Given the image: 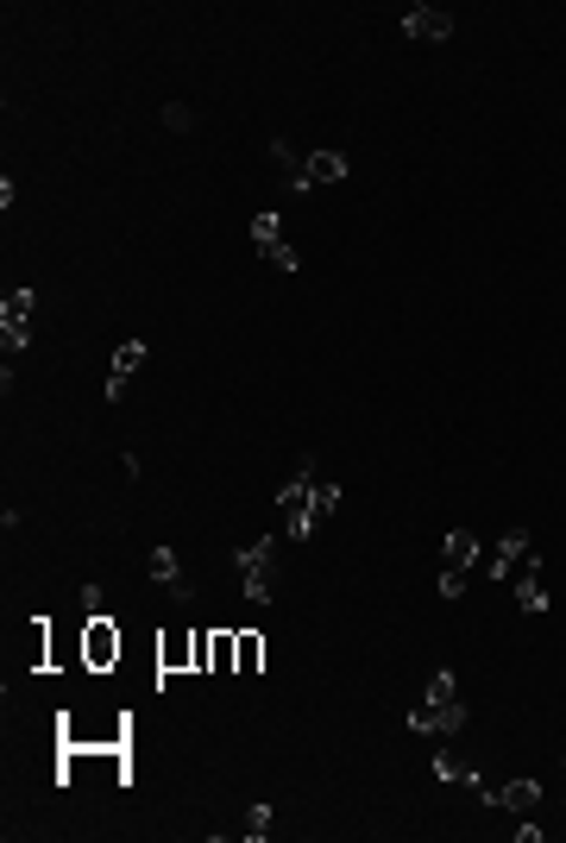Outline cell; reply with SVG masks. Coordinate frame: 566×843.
<instances>
[{
	"label": "cell",
	"instance_id": "7c38bea8",
	"mask_svg": "<svg viewBox=\"0 0 566 843\" xmlns=\"http://www.w3.org/2000/svg\"><path fill=\"white\" fill-rule=\"evenodd\" d=\"M145 359H152V347H145V340H126V347H120V353H114V372H107V403H120V397H126V384H133V372L145 366Z\"/></svg>",
	"mask_w": 566,
	"mask_h": 843
},
{
	"label": "cell",
	"instance_id": "e0dca14e",
	"mask_svg": "<svg viewBox=\"0 0 566 843\" xmlns=\"http://www.w3.org/2000/svg\"><path fill=\"white\" fill-rule=\"evenodd\" d=\"M258 667H265V636H253V629H246V636H239V661H234V674H258Z\"/></svg>",
	"mask_w": 566,
	"mask_h": 843
},
{
	"label": "cell",
	"instance_id": "2e32d148",
	"mask_svg": "<svg viewBox=\"0 0 566 843\" xmlns=\"http://www.w3.org/2000/svg\"><path fill=\"white\" fill-rule=\"evenodd\" d=\"M333 511H340V485H333V479H321V485H315V497H309V535L321 530Z\"/></svg>",
	"mask_w": 566,
	"mask_h": 843
},
{
	"label": "cell",
	"instance_id": "4fadbf2b",
	"mask_svg": "<svg viewBox=\"0 0 566 843\" xmlns=\"http://www.w3.org/2000/svg\"><path fill=\"white\" fill-rule=\"evenodd\" d=\"M528 561V530H510L497 548H491V561H485V579H510V573Z\"/></svg>",
	"mask_w": 566,
	"mask_h": 843
},
{
	"label": "cell",
	"instance_id": "ba28073f",
	"mask_svg": "<svg viewBox=\"0 0 566 843\" xmlns=\"http://www.w3.org/2000/svg\"><path fill=\"white\" fill-rule=\"evenodd\" d=\"M82 661L95 667V674H107V667L120 661V629H114V617H89V629H82Z\"/></svg>",
	"mask_w": 566,
	"mask_h": 843
},
{
	"label": "cell",
	"instance_id": "3957f363",
	"mask_svg": "<svg viewBox=\"0 0 566 843\" xmlns=\"http://www.w3.org/2000/svg\"><path fill=\"white\" fill-rule=\"evenodd\" d=\"M309 497H315V460H302L296 479L277 491V523H284L290 542H309Z\"/></svg>",
	"mask_w": 566,
	"mask_h": 843
},
{
	"label": "cell",
	"instance_id": "9c48e42d",
	"mask_svg": "<svg viewBox=\"0 0 566 843\" xmlns=\"http://www.w3.org/2000/svg\"><path fill=\"white\" fill-rule=\"evenodd\" d=\"M478 800L485 805H504V812H535L542 805V781H504V787H478Z\"/></svg>",
	"mask_w": 566,
	"mask_h": 843
},
{
	"label": "cell",
	"instance_id": "7402d4cb",
	"mask_svg": "<svg viewBox=\"0 0 566 843\" xmlns=\"http://www.w3.org/2000/svg\"><path fill=\"white\" fill-rule=\"evenodd\" d=\"M82 605H89V617H107V592L89 579V586H82Z\"/></svg>",
	"mask_w": 566,
	"mask_h": 843
},
{
	"label": "cell",
	"instance_id": "7a4b0ae2",
	"mask_svg": "<svg viewBox=\"0 0 566 843\" xmlns=\"http://www.w3.org/2000/svg\"><path fill=\"white\" fill-rule=\"evenodd\" d=\"M32 309H39V290H32V284L0 296V359H7V366L32 347Z\"/></svg>",
	"mask_w": 566,
	"mask_h": 843
},
{
	"label": "cell",
	"instance_id": "5b68a950",
	"mask_svg": "<svg viewBox=\"0 0 566 843\" xmlns=\"http://www.w3.org/2000/svg\"><path fill=\"white\" fill-rule=\"evenodd\" d=\"M271 561H277L271 535H265V542H246V548H239V573H246L239 586H246V598H253V605H265V598H271Z\"/></svg>",
	"mask_w": 566,
	"mask_h": 843
},
{
	"label": "cell",
	"instance_id": "ac0fdd59",
	"mask_svg": "<svg viewBox=\"0 0 566 843\" xmlns=\"http://www.w3.org/2000/svg\"><path fill=\"white\" fill-rule=\"evenodd\" d=\"M234 661H239V636L220 629V636H215V674H234Z\"/></svg>",
	"mask_w": 566,
	"mask_h": 843
},
{
	"label": "cell",
	"instance_id": "52a82bcc",
	"mask_svg": "<svg viewBox=\"0 0 566 843\" xmlns=\"http://www.w3.org/2000/svg\"><path fill=\"white\" fill-rule=\"evenodd\" d=\"M403 39H410V44H447L453 39V13H447V7L415 0L410 13H403Z\"/></svg>",
	"mask_w": 566,
	"mask_h": 843
},
{
	"label": "cell",
	"instance_id": "6da1fadb",
	"mask_svg": "<svg viewBox=\"0 0 566 843\" xmlns=\"http://www.w3.org/2000/svg\"><path fill=\"white\" fill-rule=\"evenodd\" d=\"M403 724L415 737H453V730H466V699H460V680H453V667H434L429 674V692L410 706Z\"/></svg>",
	"mask_w": 566,
	"mask_h": 843
},
{
	"label": "cell",
	"instance_id": "30bf717a",
	"mask_svg": "<svg viewBox=\"0 0 566 843\" xmlns=\"http://www.w3.org/2000/svg\"><path fill=\"white\" fill-rule=\"evenodd\" d=\"M152 579H157L164 592H171L176 605H189V598H196V586H189V573H183L176 548H152Z\"/></svg>",
	"mask_w": 566,
	"mask_h": 843
},
{
	"label": "cell",
	"instance_id": "9a60e30c",
	"mask_svg": "<svg viewBox=\"0 0 566 843\" xmlns=\"http://www.w3.org/2000/svg\"><path fill=\"white\" fill-rule=\"evenodd\" d=\"M429 774H434V781H441V787H472V793L485 787V781H478V774H472L466 762H460V755H447V749H441V755H434V762H429Z\"/></svg>",
	"mask_w": 566,
	"mask_h": 843
},
{
	"label": "cell",
	"instance_id": "d6986e66",
	"mask_svg": "<svg viewBox=\"0 0 566 843\" xmlns=\"http://www.w3.org/2000/svg\"><path fill=\"white\" fill-rule=\"evenodd\" d=\"M246 837H253V843H265V837H271V805H265V800H258L253 812H246Z\"/></svg>",
	"mask_w": 566,
	"mask_h": 843
},
{
	"label": "cell",
	"instance_id": "ffe728a7",
	"mask_svg": "<svg viewBox=\"0 0 566 843\" xmlns=\"http://www.w3.org/2000/svg\"><path fill=\"white\" fill-rule=\"evenodd\" d=\"M164 126H171V133H189V126H196V114H189L183 101H164Z\"/></svg>",
	"mask_w": 566,
	"mask_h": 843
},
{
	"label": "cell",
	"instance_id": "603a6c76",
	"mask_svg": "<svg viewBox=\"0 0 566 843\" xmlns=\"http://www.w3.org/2000/svg\"><path fill=\"white\" fill-rule=\"evenodd\" d=\"M196 667H215V636L208 629H196Z\"/></svg>",
	"mask_w": 566,
	"mask_h": 843
},
{
	"label": "cell",
	"instance_id": "277c9868",
	"mask_svg": "<svg viewBox=\"0 0 566 843\" xmlns=\"http://www.w3.org/2000/svg\"><path fill=\"white\" fill-rule=\"evenodd\" d=\"M253 246L271 258L277 271H302V253L284 239V215H271V208H265V215H253Z\"/></svg>",
	"mask_w": 566,
	"mask_h": 843
},
{
	"label": "cell",
	"instance_id": "8fae6325",
	"mask_svg": "<svg viewBox=\"0 0 566 843\" xmlns=\"http://www.w3.org/2000/svg\"><path fill=\"white\" fill-rule=\"evenodd\" d=\"M510 579H516V605H523L528 617H542V610H547V586H542V561H535V548H528V561L510 573Z\"/></svg>",
	"mask_w": 566,
	"mask_h": 843
},
{
	"label": "cell",
	"instance_id": "5bb4252c",
	"mask_svg": "<svg viewBox=\"0 0 566 843\" xmlns=\"http://www.w3.org/2000/svg\"><path fill=\"white\" fill-rule=\"evenodd\" d=\"M441 561H447V573H472V561H478V535L453 530L447 542H441Z\"/></svg>",
	"mask_w": 566,
	"mask_h": 843
},
{
	"label": "cell",
	"instance_id": "8992f818",
	"mask_svg": "<svg viewBox=\"0 0 566 843\" xmlns=\"http://www.w3.org/2000/svg\"><path fill=\"white\" fill-rule=\"evenodd\" d=\"M347 152H309L302 157V171L290 177V189L296 196H309V189H328V183H347Z\"/></svg>",
	"mask_w": 566,
	"mask_h": 843
},
{
	"label": "cell",
	"instance_id": "44dd1931",
	"mask_svg": "<svg viewBox=\"0 0 566 843\" xmlns=\"http://www.w3.org/2000/svg\"><path fill=\"white\" fill-rule=\"evenodd\" d=\"M271 157H277V164H284V171H290V177H296V171H302V152H296L290 138H271Z\"/></svg>",
	"mask_w": 566,
	"mask_h": 843
}]
</instances>
